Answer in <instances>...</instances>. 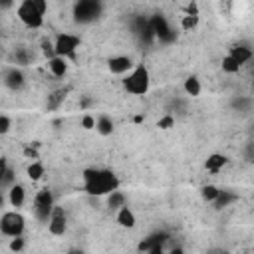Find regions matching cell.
<instances>
[{
  "label": "cell",
  "mask_w": 254,
  "mask_h": 254,
  "mask_svg": "<svg viewBox=\"0 0 254 254\" xmlns=\"http://www.w3.org/2000/svg\"><path fill=\"white\" fill-rule=\"evenodd\" d=\"M83 190L91 196L111 194L119 190V179L107 169H85L83 171Z\"/></svg>",
  "instance_id": "1"
},
{
  "label": "cell",
  "mask_w": 254,
  "mask_h": 254,
  "mask_svg": "<svg viewBox=\"0 0 254 254\" xmlns=\"http://www.w3.org/2000/svg\"><path fill=\"white\" fill-rule=\"evenodd\" d=\"M149 83H151V77H149V69L139 64L133 67V71L127 73V77L123 79V87L133 93V95H145L149 91Z\"/></svg>",
  "instance_id": "2"
},
{
  "label": "cell",
  "mask_w": 254,
  "mask_h": 254,
  "mask_svg": "<svg viewBox=\"0 0 254 254\" xmlns=\"http://www.w3.org/2000/svg\"><path fill=\"white\" fill-rule=\"evenodd\" d=\"M54 208H56V202H54L52 190H50V189L38 190L36 196H34V216H36L40 222H50Z\"/></svg>",
  "instance_id": "3"
},
{
  "label": "cell",
  "mask_w": 254,
  "mask_h": 254,
  "mask_svg": "<svg viewBox=\"0 0 254 254\" xmlns=\"http://www.w3.org/2000/svg\"><path fill=\"white\" fill-rule=\"evenodd\" d=\"M24 228H26V218L16 212V210H8L2 214L0 218V230L4 236H10V238H16V236H22L24 234Z\"/></svg>",
  "instance_id": "4"
},
{
  "label": "cell",
  "mask_w": 254,
  "mask_h": 254,
  "mask_svg": "<svg viewBox=\"0 0 254 254\" xmlns=\"http://www.w3.org/2000/svg\"><path fill=\"white\" fill-rule=\"evenodd\" d=\"M16 16H18V20H20L24 26H28V28H32V30H38V28L44 26V16L36 10V6H34L32 0H24V2L16 8Z\"/></svg>",
  "instance_id": "5"
},
{
  "label": "cell",
  "mask_w": 254,
  "mask_h": 254,
  "mask_svg": "<svg viewBox=\"0 0 254 254\" xmlns=\"http://www.w3.org/2000/svg\"><path fill=\"white\" fill-rule=\"evenodd\" d=\"M101 14V2L97 0H79L73 6V18L79 24H89Z\"/></svg>",
  "instance_id": "6"
},
{
  "label": "cell",
  "mask_w": 254,
  "mask_h": 254,
  "mask_svg": "<svg viewBox=\"0 0 254 254\" xmlns=\"http://www.w3.org/2000/svg\"><path fill=\"white\" fill-rule=\"evenodd\" d=\"M54 46H56V56H60V58H75V52H77V48H79V38L77 36H73V34H58V38H56V42H54Z\"/></svg>",
  "instance_id": "7"
},
{
  "label": "cell",
  "mask_w": 254,
  "mask_h": 254,
  "mask_svg": "<svg viewBox=\"0 0 254 254\" xmlns=\"http://www.w3.org/2000/svg\"><path fill=\"white\" fill-rule=\"evenodd\" d=\"M48 230H50V234H54V236L65 234V230H67V218H65V212H64L62 206H56V208H54L52 218H50V222H48Z\"/></svg>",
  "instance_id": "8"
},
{
  "label": "cell",
  "mask_w": 254,
  "mask_h": 254,
  "mask_svg": "<svg viewBox=\"0 0 254 254\" xmlns=\"http://www.w3.org/2000/svg\"><path fill=\"white\" fill-rule=\"evenodd\" d=\"M107 69L115 75H123L127 71H133V60L127 56H115L107 62Z\"/></svg>",
  "instance_id": "9"
},
{
  "label": "cell",
  "mask_w": 254,
  "mask_h": 254,
  "mask_svg": "<svg viewBox=\"0 0 254 254\" xmlns=\"http://www.w3.org/2000/svg\"><path fill=\"white\" fill-rule=\"evenodd\" d=\"M167 240H169V234H167V232H153V234H149L147 238H143L137 248H139V252L147 254L149 250H153V248H157V246H163Z\"/></svg>",
  "instance_id": "10"
},
{
  "label": "cell",
  "mask_w": 254,
  "mask_h": 254,
  "mask_svg": "<svg viewBox=\"0 0 254 254\" xmlns=\"http://www.w3.org/2000/svg\"><path fill=\"white\" fill-rule=\"evenodd\" d=\"M4 85H6L8 89H12V91L22 89V85H24V73H22L16 65L6 67V69H4Z\"/></svg>",
  "instance_id": "11"
},
{
  "label": "cell",
  "mask_w": 254,
  "mask_h": 254,
  "mask_svg": "<svg viewBox=\"0 0 254 254\" xmlns=\"http://www.w3.org/2000/svg\"><path fill=\"white\" fill-rule=\"evenodd\" d=\"M8 202L12 206H16V208H20L26 202V189H24V185H18L16 183L14 187L8 189Z\"/></svg>",
  "instance_id": "12"
},
{
  "label": "cell",
  "mask_w": 254,
  "mask_h": 254,
  "mask_svg": "<svg viewBox=\"0 0 254 254\" xmlns=\"http://www.w3.org/2000/svg\"><path fill=\"white\" fill-rule=\"evenodd\" d=\"M48 69H50V73H52L54 77H64V75L67 73V60L56 56V58L48 60Z\"/></svg>",
  "instance_id": "13"
},
{
  "label": "cell",
  "mask_w": 254,
  "mask_h": 254,
  "mask_svg": "<svg viewBox=\"0 0 254 254\" xmlns=\"http://www.w3.org/2000/svg\"><path fill=\"white\" fill-rule=\"evenodd\" d=\"M16 185V177H14V171L8 167L6 159H2V165H0V187L2 189H10Z\"/></svg>",
  "instance_id": "14"
},
{
  "label": "cell",
  "mask_w": 254,
  "mask_h": 254,
  "mask_svg": "<svg viewBox=\"0 0 254 254\" xmlns=\"http://www.w3.org/2000/svg\"><path fill=\"white\" fill-rule=\"evenodd\" d=\"M117 222L123 228H133L137 224V218H135V214H133V210L129 206H123V208L117 210Z\"/></svg>",
  "instance_id": "15"
},
{
  "label": "cell",
  "mask_w": 254,
  "mask_h": 254,
  "mask_svg": "<svg viewBox=\"0 0 254 254\" xmlns=\"http://www.w3.org/2000/svg\"><path fill=\"white\" fill-rule=\"evenodd\" d=\"M228 56H232V58L242 65V64H246V62H250V60H252V50H250L248 46L238 44V46L230 48V54H228Z\"/></svg>",
  "instance_id": "16"
},
{
  "label": "cell",
  "mask_w": 254,
  "mask_h": 254,
  "mask_svg": "<svg viewBox=\"0 0 254 254\" xmlns=\"http://www.w3.org/2000/svg\"><path fill=\"white\" fill-rule=\"evenodd\" d=\"M226 157L224 155H220V153H212V155H208L206 157V161H204V169L206 171H210V173H216V171H220L224 165H226Z\"/></svg>",
  "instance_id": "17"
},
{
  "label": "cell",
  "mask_w": 254,
  "mask_h": 254,
  "mask_svg": "<svg viewBox=\"0 0 254 254\" xmlns=\"http://www.w3.org/2000/svg\"><path fill=\"white\" fill-rule=\"evenodd\" d=\"M185 91H187V95H190V97H198L200 95V91H202V85H200V79L196 77V75H190V77H187L185 79Z\"/></svg>",
  "instance_id": "18"
},
{
  "label": "cell",
  "mask_w": 254,
  "mask_h": 254,
  "mask_svg": "<svg viewBox=\"0 0 254 254\" xmlns=\"http://www.w3.org/2000/svg\"><path fill=\"white\" fill-rule=\"evenodd\" d=\"M95 131L99 135H103V137L111 135L113 133V121H111V117L109 115H99L97 117V123H95Z\"/></svg>",
  "instance_id": "19"
},
{
  "label": "cell",
  "mask_w": 254,
  "mask_h": 254,
  "mask_svg": "<svg viewBox=\"0 0 254 254\" xmlns=\"http://www.w3.org/2000/svg\"><path fill=\"white\" fill-rule=\"evenodd\" d=\"M107 206H109L111 210H119V208L127 206V198H125V194H123L121 190H113L111 194H107Z\"/></svg>",
  "instance_id": "20"
},
{
  "label": "cell",
  "mask_w": 254,
  "mask_h": 254,
  "mask_svg": "<svg viewBox=\"0 0 254 254\" xmlns=\"http://www.w3.org/2000/svg\"><path fill=\"white\" fill-rule=\"evenodd\" d=\"M44 173H46V167L40 161H32L28 165V169H26V175H28L30 181H40L44 177Z\"/></svg>",
  "instance_id": "21"
},
{
  "label": "cell",
  "mask_w": 254,
  "mask_h": 254,
  "mask_svg": "<svg viewBox=\"0 0 254 254\" xmlns=\"http://www.w3.org/2000/svg\"><path fill=\"white\" fill-rule=\"evenodd\" d=\"M218 194H220V189L216 185H204L200 189V196H202L204 202H212L214 204V200L218 198Z\"/></svg>",
  "instance_id": "22"
},
{
  "label": "cell",
  "mask_w": 254,
  "mask_h": 254,
  "mask_svg": "<svg viewBox=\"0 0 254 254\" xmlns=\"http://www.w3.org/2000/svg\"><path fill=\"white\" fill-rule=\"evenodd\" d=\"M65 89H56V91H52L50 95H48V109H58L60 105H62V101L65 99Z\"/></svg>",
  "instance_id": "23"
},
{
  "label": "cell",
  "mask_w": 254,
  "mask_h": 254,
  "mask_svg": "<svg viewBox=\"0 0 254 254\" xmlns=\"http://www.w3.org/2000/svg\"><path fill=\"white\" fill-rule=\"evenodd\" d=\"M198 22H200V16H187L185 14L181 18V28H183V32H190L198 26Z\"/></svg>",
  "instance_id": "24"
},
{
  "label": "cell",
  "mask_w": 254,
  "mask_h": 254,
  "mask_svg": "<svg viewBox=\"0 0 254 254\" xmlns=\"http://www.w3.org/2000/svg\"><path fill=\"white\" fill-rule=\"evenodd\" d=\"M232 200H236V194H232V192H228V190H220L218 198L214 200V206H216V208H224V206H228Z\"/></svg>",
  "instance_id": "25"
},
{
  "label": "cell",
  "mask_w": 254,
  "mask_h": 254,
  "mask_svg": "<svg viewBox=\"0 0 254 254\" xmlns=\"http://www.w3.org/2000/svg\"><path fill=\"white\" fill-rule=\"evenodd\" d=\"M240 69V64L232 58V56H224L222 58V71H226V73H236Z\"/></svg>",
  "instance_id": "26"
},
{
  "label": "cell",
  "mask_w": 254,
  "mask_h": 254,
  "mask_svg": "<svg viewBox=\"0 0 254 254\" xmlns=\"http://www.w3.org/2000/svg\"><path fill=\"white\" fill-rule=\"evenodd\" d=\"M42 54L48 58V60H52V58H56V46H54V42H50L48 38H44L42 40Z\"/></svg>",
  "instance_id": "27"
},
{
  "label": "cell",
  "mask_w": 254,
  "mask_h": 254,
  "mask_svg": "<svg viewBox=\"0 0 254 254\" xmlns=\"http://www.w3.org/2000/svg\"><path fill=\"white\" fill-rule=\"evenodd\" d=\"M8 246H10V250H12V252H16V254H18V252H22V250H24L26 240H24V236H16V238H10V244H8Z\"/></svg>",
  "instance_id": "28"
},
{
  "label": "cell",
  "mask_w": 254,
  "mask_h": 254,
  "mask_svg": "<svg viewBox=\"0 0 254 254\" xmlns=\"http://www.w3.org/2000/svg\"><path fill=\"white\" fill-rule=\"evenodd\" d=\"M95 123H97V119H95L91 113H83V115H81V127H83V129H87V131H89V129H95Z\"/></svg>",
  "instance_id": "29"
},
{
  "label": "cell",
  "mask_w": 254,
  "mask_h": 254,
  "mask_svg": "<svg viewBox=\"0 0 254 254\" xmlns=\"http://www.w3.org/2000/svg\"><path fill=\"white\" fill-rule=\"evenodd\" d=\"M14 58H16V64H18V65H28V64H30V54L24 52V50H16Z\"/></svg>",
  "instance_id": "30"
},
{
  "label": "cell",
  "mask_w": 254,
  "mask_h": 254,
  "mask_svg": "<svg viewBox=\"0 0 254 254\" xmlns=\"http://www.w3.org/2000/svg\"><path fill=\"white\" fill-rule=\"evenodd\" d=\"M157 125H159V129H171V127H175V117L173 115H163L157 121Z\"/></svg>",
  "instance_id": "31"
},
{
  "label": "cell",
  "mask_w": 254,
  "mask_h": 254,
  "mask_svg": "<svg viewBox=\"0 0 254 254\" xmlns=\"http://www.w3.org/2000/svg\"><path fill=\"white\" fill-rule=\"evenodd\" d=\"M10 127H12V119L6 113H2L0 115V135H6L10 131Z\"/></svg>",
  "instance_id": "32"
},
{
  "label": "cell",
  "mask_w": 254,
  "mask_h": 254,
  "mask_svg": "<svg viewBox=\"0 0 254 254\" xmlns=\"http://www.w3.org/2000/svg\"><path fill=\"white\" fill-rule=\"evenodd\" d=\"M32 2H34L36 10H38V12L42 14V16H44V14L48 12V2H46V0H32Z\"/></svg>",
  "instance_id": "33"
},
{
  "label": "cell",
  "mask_w": 254,
  "mask_h": 254,
  "mask_svg": "<svg viewBox=\"0 0 254 254\" xmlns=\"http://www.w3.org/2000/svg\"><path fill=\"white\" fill-rule=\"evenodd\" d=\"M24 155H26L28 159H38V153H36V149H32V147H26V149H24Z\"/></svg>",
  "instance_id": "34"
},
{
  "label": "cell",
  "mask_w": 254,
  "mask_h": 254,
  "mask_svg": "<svg viewBox=\"0 0 254 254\" xmlns=\"http://www.w3.org/2000/svg\"><path fill=\"white\" fill-rule=\"evenodd\" d=\"M147 254H165V250H163V246H157V248H153V250H149Z\"/></svg>",
  "instance_id": "35"
},
{
  "label": "cell",
  "mask_w": 254,
  "mask_h": 254,
  "mask_svg": "<svg viewBox=\"0 0 254 254\" xmlns=\"http://www.w3.org/2000/svg\"><path fill=\"white\" fill-rule=\"evenodd\" d=\"M167 254H185V250H183L181 246H177V248H171Z\"/></svg>",
  "instance_id": "36"
},
{
  "label": "cell",
  "mask_w": 254,
  "mask_h": 254,
  "mask_svg": "<svg viewBox=\"0 0 254 254\" xmlns=\"http://www.w3.org/2000/svg\"><path fill=\"white\" fill-rule=\"evenodd\" d=\"M65 254H85L83 250H79V248H71V250H67Z\"/></svg>",
  "instance_id": "37"
}]
</instances>
